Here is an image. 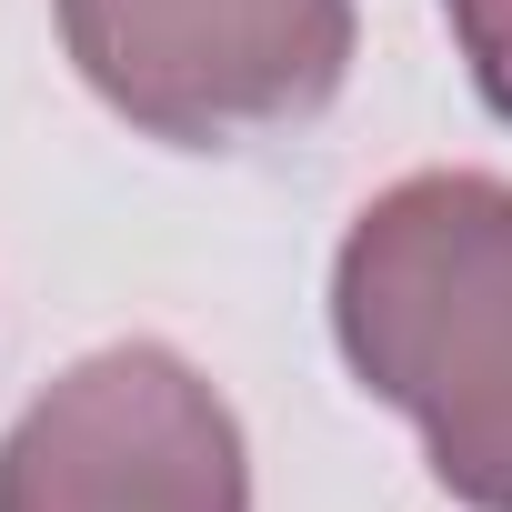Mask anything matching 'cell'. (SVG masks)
Masks as SVG:
<instances>
[{
    "instance_id": "obj_4",
    "label": "cell",
    "mask_w": 512,
    "mask_h": 512,
    "mask_svg": "<svg viewBox=\"0 0 512 512\" xmlns=\"http://www.w3.org/2000/svg\"><path fill=\"white\" fill-rule=\"evenodd\" d=\"M442 11H452V41H462L482 101L512 121V0H442Z\"/></svg>"
},
{
    "instance_id": "obj_3",
    "label": "cell",
    "mask_w": 512,
    "mask_h": 512,
    "mask_svg": "<svg viewBox=\"0 0 512 512\" xmlns=\"http://www.w3.org/2000/svg\"><path fill=\"white\" fill-rule=\"evenodd\" d=\"M0 512H251V452L181 352L111 342L11 422Z\"/></svg>"
},
{
    "instance_id": "obj_2",
    "label": "cell",
    "mask_w": 512,
    "mask_h": 512,
    "mask_svg": "<svg viewBox=\"0 0 512 512\" xmlns=\"http://www.w3.org/2000/svg\"><path fill=\"white\" fill-rule=\"evenodd\" d=\"M61 41L131 131L221 151L342 91L352 0H61Z\"/></svg>"
},
{
    "instance_id": "obj_1",
    "label": "cell",
    "mask_w": 512,
    "mask_h": 512,
    "mask_svg": "<svg viewBox=\"0 0 512 512\" xmlns=\"http://www.w3.org/2000/svg\"><path fill=\"white\" fill-rule=\"evenodd\" d=\"M332 332L362 392L422 422L442 492L512 512V181H392L332 262Z\"/></svg>"
}]
</instances>
